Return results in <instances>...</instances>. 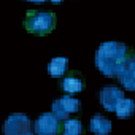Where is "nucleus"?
<instances>
[{
  "label": "nucleus",
  "instance_id": "nucleus-1",
  "mask_svg": "<svg viewBox=\"0 0 135 135\" xmlns=\"http://www.w3.org/2000/svg\"><path fill=\"white\" fill-rule=\"evenodd\" d=\"M129 46L122 41H103L95 51V67L97 70L108 78H116L122 62L127 57Z\"/></svg>",
  "mask_w": 135,
  "mask_h": 135
},
{
  "label": "nucleus",
  "instance_id": "nucleus-2",
  "mask_svg": "<svg viewBox=\"0 0 135 135\" xmlns=\"http://www.w3.org/2000/svg\"><path fill=\"white\" fill-rule=\"evenodd\" d=\"M24 27L29 33L37 37H45L51 33L56 27V15L51 11H40V10H29L26 13Z\"/></svg>",
  "mask_w": 135,
  "mask_h": 135
},
{
  "label": "nucleus",
  "instance_id": "nucleus-3",
  "mask_svg": "<svg viewBox=\"0 0 135 135\" xmlns=\"http://www.w3.org/2000/svg\"><path fill=\"white\" fill-rule=\"evenodd\" d=\"M2 132L5 135H30L33 132L32 121L24 113H13L5 119L2 126Z\"/></svg>",
  "mask_w": 135,
  "mask_h": 135
},
{
  "label": "nucleus",
  "instance_id": "nucleus-4",
  "mask_svg": "<svg viewBox=\"0 0 135 135\" xmlns=\"http://www.w3.org/2000/svg\"><path fill=\"white\" fill-rule=\"evenodd\" d=\"M32 130L37 135H57L62 130V122L52 111L41 113L35 122H32Z\"/></svg>",
  "mask_w": 135,
  "mask_h": 135
},
{
  "label": "nucleus",
  "instance_id": "nucleus-5",
  "mask_svg": "<svg viewBox=\"0 0 135 135\" xmlns=\"http://www.w3.org/2000/svg\"><path fill=\"white\" fill-rule=\"evenodd\" d=\"M116 78L122 86V89L129 92L135 91V54L132 49H129L126 60L122 62L119 72L116 73Z\"/></svg>",
  "mask_w": 135,
  "mask_h": 135
},
{
  "label": "nucleus",
  "instance_id": "nucleus-6",
  "mask_svg": "<svg viewBox=\"0 0 135 135\" xmlns=\"http://www.w3.org/2000/svg\"><path fill=\"white\" fill-rule=\"evenodd\" d=\"M80 108H81V102L78 99H75L73 95H70V94H65V95L56 99L51 105V111L60 121L70 118V114H73V113H78Z\"/></svg>",
  "mask_w": 135,
  "mask_h": 135
},
{
  "label": "nucleus",
  "instance_id": "nucleus-7",
  "mask_svg": "<svg viewBox=\"0 0 135 135\" xmlns=\"http://www.w3.org/2000/svg\"><path fill=\"white\" fill-rule=\"evenodd\" d=\"M124 97V91L118 86H103L99 91V102L107 111H114L116 103Z\"/></svg>",
  "mask_w": 135,
  "mask_h": 135
},
{
  "label": "nucleus",
  "instance_id": "nucleus-8",
  "mask_svg": "<svg viewBox=\"0 0 135 135\" xmlns=\"http://www.w3.org/2000/svg\"><path fill=\"white\" fill-rule=\"evenodd\" d=\"M59 88H60L65 94L75 95V94H80V92L84 89V80H83V76L80 75V72H67V73L60 78Z\"/></svg>",
  "mask_w": 135,
  "mask_h": 135
},
{
  "label": "nucleus",
  "instance_id": "nucleus-9",
  "mask_svg": "<svg viewBox=\"0 0 135 135\" xmlns=\"http://www.w3.org/2000/svg\"><path fill=\"white\" fill-rule=\"evenodd\" d=\"M46 70H48V75L51 78H62L69 72V59L64 56L52 57L46 65Z\"/></svg>",
  "mask_w": 135,
  "mask_h": 135
},
{
  "label": "nucleus",
  "instance_id": "nucleus-10",
  "mask_svg": "<svg viewBox=\"0 0 135 135\" xmlns=\"http://www.w3.org/2000/svg\"><path fill=\"white\" fill-rule=\"evenodd\" d=\"M111 129V121L103 114H94L89 121V130L95 135H108Z\"/></svg>",
  "mask_w": 135,
  "mask_h": 135
},
{
  "label": "nucleus",
  "instance_id": "nucleus-11",
  "mask_svg": "<svg viewBox=\"0 0 135 135\" xmlns=\"http://www.w3.org/2000/svg\"><path fill=\"white\" fill-rule=\"evenodd\" d=\"M133 111H135V102H133L132 99H127V97H122V99L116 103V107H114V113H116V116H118L119 119H127V118H130V116L133 114Z\"/></svg>",
  "mask_w": 135,
  "mask_h": 135
},
{
  "label": "nucleus",
  "instance_id": "nucleus-12",
  "mask_svg": "<svg viewBox=\"0 0 135 135\" xmlns=\"http://www.w3.org/2000/svg\"><path fill=\"white\" fill-rule=\"evenodd\" d=\"M64 135H80L83 132V124L80 119H72V118H67L64 119L62 124V130Z\"/></svg>",
  "mask_w": 135,
  "mask_h": 135
},
{
  "label": "nucleus",
  "instance_id": "nucleus-13",
  "mask_svg": "<svg viewBox=\"0 0 135 135\" xmlns=\"http://www.w3.org/2000/svg\"><path fill=\"white\" fill-rule=\"evenodd\" d=\"M26 2H30V3H45L46 0H26Z\"/></svg>",
  "mask_w": 135,
  "mask_h": 135
},
{
  "label": "nucleus",
  "instance_id": "nucleus-14",
  "mask_svg": "<svg viewBox=\"0 0 135 135\" xmlns=\"http://www.w3.org/2000/svg\"><path fill=\"white\" fill-rule=\"evenodd\" d=\"M49 3H52V5H59V3H62L64 0H48Z\"/></svg>",
  "mask_w": 135,
  "mask_h": 135
}]
</instances>
